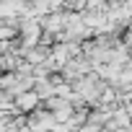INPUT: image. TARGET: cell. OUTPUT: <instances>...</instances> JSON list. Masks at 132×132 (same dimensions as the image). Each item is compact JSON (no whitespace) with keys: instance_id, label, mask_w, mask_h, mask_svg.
<instances>
[{"instance_id":"cell-1","label":"cell","mask_w":132,"mask_h":132,"mask_svg":"<svg viewBox=\"0 0 132 132\" xmlns=\"http://www.w3.org/2000/svg\"><path fill=\"white\" fill-rule=\"evenodd\" d=\"M13 106L18 109V111H34V109H39L42 106V98L34 93V91H23V93H18V96H13Z\"/></svg>"}]
</instances>
